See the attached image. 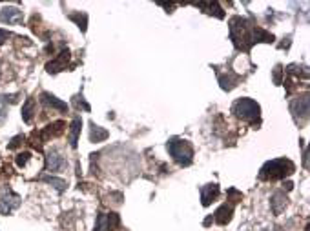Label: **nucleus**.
Listing matches in <instances>:
<instances>
[{
	"label": "nucleus",
	"instance_id": "1",
	"mask_svg": "<svg viewBox=\"0 0 310 231\" xmlns=\"http://www.w3.org/2000/svg\"><path fill=\"white\" fill-rule=\"evenodd\" d=\"M230 38L239 51H248L254 45V24L248 18L234 17L230 20Z\"/></svg>",
	"mask_w": 310,
	"mask_h": 231
},
{
	"label": "nucleus",
	"instance_id": "2",
	"mask_svg": "<svg viewBox=\"0 0 310 231\" xmlns=\"http://www.w3.org/2000/svg\"><path fill=\"white\" fill-rule=\"evenodd\" d=\"M296 171V166L294 162L288 159H276L266 162L261 168L259 171V178L261 180H281V178L288 177L292 173Z\"/></svg>",
	"mask_w": 310,
	"mask_h": 231
},
{
	"label": "nucleus",
	"instance_id": "3",
	"mask_svg": "<svg viewBox=\"0 0 310 231\" xmlns=\"http://www.w3.org/2000/svg\"><path fill=\"white\" fill-rule=\"evenodd\" d=\"M232 113L252 126H257L261 120V108L252 99H237L232 106Z\"/></svg>",
	"mask_w": 310,
	"mask_h": 231
},
{
	"label": "nucleus",
	"instance_id": "4",
	"mask_svg": "<svg viewBox=\"0 0 310 231\" xmlns=\"http://www.w3.org/2000/svg\"><path fill=\"white\" fill-rule=\"evenodd\" d=\"M166 148H168V153L172 155V159L175 160L179 166H184V168H186V166L191 164V160H193V148H191L190 142L184 141V138L173 136V138L168 141Z\"/></svg>",
	"mask_w": 310,
	"mask_h": 231
},
{
	"label": "nucleus",
	"instance_id": "5",
	"mask_svg": "<svg viewBox=\"0 0 310 231\" xmlns=\"http://www.w3.org/2000/svg\"><path fill=\"white\" fill-rule=\"evenodd\" d=\"M290 113L297 124H305L308 120V95L297 97L296 100H292L290 104Z\"/></svg>",
	"mask_w": 310,
	"mask_h": 231
},
{
	"label": "nucleus",
	"instance_id": "6",
	"mask_svg": "<svg viewBox=\"0 0 310 231\" xmlns=\"http://www.w3.org/2000/svg\"><path fill=\"white\" fill-rule=\"evenodd\" d=\"M66 168H68V160L64 159L57 148H51V150L46 153V171L55 173V171H62V169H66Z\"/></svg>",
	"mask_w": 310,
	"mask_h": 231
},
{
	"label": "nucleus",
	"instance_id": "7",
	"mask_svg": "<svg viewBox=\"0 0 310 231\" xmlns=\"http://www.w3.org/2000/svg\"><path fill=\"white\" fill-rule=\"evenodd\" d=\"M64 127H66V124H64L62 120H57V122L48 124V126H46L42 131L36 133V135L41 136V138H38V148L42 150V144H44V142H48L50 138H55V136L62 135Z\"/></svg>",
	"mask_w": 310,
	"mask_h": 231
},
{
	"label": "nucleus",
	"instance_id": "8",
	"mask_svg": "<svg viewBox=\"0 0 310 231\" xmlns=\"http://www.w3.org/2000/svg\"><path fill=\"white\" fill-rule=\"evenodd\" d=\"M20 204H22V199H20L17 193H13V191H6L4 195L0 197V213L9 215Z\"/></svg>",
	"mask_w": 310,
	"mask_h": 231
},
{
	"label": "nucleus",
	"instance_id": "9",
	"mask_svg": "<svg viewBox=\"0 0 310 231\" xmlns=\"http://www.w3.org/2000/svg\"><path fill=\"white\" fill-rule=\"evenodd\" d=\"M121 220H119L117 213H99L95 222V231H113L119 227Z\"/></svg>",
	"mask_w": 310,
	"mask_h": 231
},
{
	"label": "nucleus",
	"instance_id": "10",
	"mask_svg": "<svg viewBox=\"0 0 310 231\" xmlns=\"http://www.w3.org/2000/svg\"><path fill=\"white\" fill-rule=\"evenodd\" d=\"M69 51L68 50H62L59 55H57V59H53L51 62L46 64V71L51 73V75H55V73H59L62 71V69H66V64H68L69 60Z\"/></svg>",
	"mask_w": 310,
	"mask_h": 231
},
{
	"label": "nucleus",
	"instance_id": "11",
	"mask_svg": "<svg viewBox=\"0 0 310 231\" xmlns=\"http://www.w3.org/2000/svg\"><path fill=\"white\" fill-rule=\"evenodd\" d=\"M234 217V204H230V202H226V204H221L219 206V209L214 213V222H217L219 226H226L230 220H232Z\"/></svg>",
	"mask_w": 310,
	"mask_h": 231
},
{
	"label": "nucleus",
	"instance_id": "12",
	"mask_svg": "<svg viewBox=\"0 0 310 231\" xmlns=\"http://www.w3.org/2000/svg\"><path fill=\"white\" fill-rule=\"evenodd\" d=\"M219 186L217 184H206V186L201 188V204L205 206H210L212 202H214L215 199L219 197Z\"/></svg>",
	"mask_w": 310,
	"mask_h": 231
},
{
	"label": "nucleus",
	"instance_id": "13",
	"mask_svg": "<svg viewBox=\"0 0 310 231\" xmlns=\"http://www.w3.org/2000/svg\"><path fill=\"white\" fill-rule=\"evenodd\" d=\"M288 206V199L283 191H274L272 199H270V208H272L274 215H281L285 208Z\"/></svg>",
	"mask_w": 310,
	"mask_h": 231
},
{
	"label": "nucleus",
	"instance_id": "14",
	"mask_svg": "<svg viewBox=\"0 0 310 231\" xmlns=\"http://www.w3.org/2000/svg\"><path fill=\"white\" fill-rule=\"evenodd\" d=\"M0 20L8 24H20L24 20V15L17 8H4L0 11Z\"/></svg>",
	"mask_w": 310,
	"mask_h": 231
},
{
	"label": "nucleus",
	"instance_id": "15",
	"mask_svg": "<svg viewBox=\"0 0 310 231\" xmlns=\"http://www.w3.org/2000/svg\"><path fill=\"white\" fill-rule=\"evenodd\" d=\"M196 8L203 9L205 13L214 15L217 18H224V13L223 9H221V6H219V2H196Z\"/></svg>",
	"mask_w": 310,
	"mask_h": 231
},
{
	"label": "nucleus",
	"instance_id": "16",
	"mask_svg": "<svg viewBox=\"0 0 310 231\" xmlns=\"http://www.w3.org/2000/svg\"><path fill=\"white\" fill-rule=\"evenodd\" d=\"M41 99H42V102H44L46 106H50V108H55V109H59V111H68V104L66 102H62V100H59L57 97H53L51 93H42L41 95Z\"/></svg>",
	"mask_w": 310,
	"mask_h": 231
},
{
	"label": "nucleus",
	"instance_id": "17",
	"mask_svg": "<svg viewBox=\"0 0 310 231\" xmlns=\"http://www.w3.org/2000/svg\"><path fill=\"white\" fill-rule=\"evenodd\" d=\"M237 75H234L232 71H226V75H223V73H219V84H221V89L224 91H232L234 87L237 86Z\"/></svg>",
	"mask_w": 310,
	"mask_h": 231
},
{
	"label": "nucleus",
	"instance_id": "18",
	"mask_svg": "<svg viewBox=\"0 0 310 231\" xmlns=\"http://www.w3.org/2000/svg\"><path fill=\"white\" fill-rule=\"evenodd\" d=\"M274 40H276V36H274L272 33L264 31L263 27H259V26H254V44H257V42L272 44Z\"/></svg>",
	"mask_w": 310,
	"mask_h": 231
},
{
	"label": "nucleus",
	"instance_id": "19",
	"mask_svg": "<svg viewBox=\"0 0 310 231\" xmlns=\"http://www.w3.org/2000/svg\"><path fill=\"white\" fill-rule=\"evenodd\" d=\"M81 126H82V120L79 117L73 118L71 122V129H69V146L73 150L77 148V142H79V135H81Z\"/></svg>",
	"mask_w": 310,
	"mask_h": 231
},
{
	"label": "nucleus",
	"instance_id": "20",
	"mask_svg": "<svg viewBox=\"0 0 310 231\" xmlns=\"http://www.w3.org/2000/svg\"><path fill=\"white\" fill-rule=\"evenodd\" d=\"M38 180H42V182H46V184H51V186L55 188V190L59 191V193H62L66 188H68V182L66 180H62V178H57V177H51V175H42Z\"/></svg>",
	"mask_w": 310,
	"mask_h": 231
},
{
	"label": "nucleus",
	"instance_id": "21",
	"mask_svg": "<svg viewBox=\"0 0 310 231\" xmlns=\"http://www.w3.org/2000/svg\"><path fill=\"white\" fill-rule=\"evenodd\" d=\"M109 136V133L106 129H102L100 126H95V124H91L90 127V141L91 142H102L106 141Z\"/></svg>",
	"mask_w": 310,
	"mask_h": 231
},
{
	"label": "nucleus",
	"instance_id": "22",
	"mask_svg": "<svg viewBox=\"0 0 310 231\" xmlns=\"http://www.w3.org/2000/svg\"><path fill=\"white\" fill-rule=\"evenodd\" d=\"M33 109H35V100L27 99L26 104H24V108H22V120L26 124H29L33 120Z\"/></svg>",
	"mask_w": 310,
	"mask_h": 231
},
{
	"label": "nucleus",
	"instance_id": "23",
	"mask_svg": "<svg viewBox=\"0 0 310 231\" xmlns=\"http://www.w3.org/2000/svg\"><path fill=\"white\" fill-rule=\"evenodd\" d=\"M69 20H73V22L77 24V26L81 27L82 33L86 31V26H88V15L86 13H81V11H77V13H69Z\"/></svg>",
	"mask_w": 310,
	"mask_h": 231
},
{
	"label": "nucleus",
	"instance_id": "24",
	"mask_svg": "<svg viewBox=\"0 0 310 231\" xmlns=\"http://www.w3.org/2000/svg\"><path fill=\"white\" fill-rule=\"evenodd\" d=\"M8 117V95H0V124Z\"/></svg>",
	"mask_w": 310,
	"mask_h": 231
},
{
	"label": "nucleus",
	"instance_id": "25",
	"mask_svg": "<svg viewBox=\"0 0 310 231\" xmlns=\"http://www.w3.org/2000/svg\"><path fill=\"white\" fill-rule=\"evenodd\" d=\"M228 197H230V204H236V202H239V200L243 199V195L239 193L237 190H228Z\"/></svg>",
	"mask_w": 310,
	"mask_h": 231
},
{
	"label": "nucleus",
	"instance_id": "26",
	"mask_svg": "<svg viewBox=\"0 0 310 231\" xmlns=\"http://www.w3.org/2000/svg\"><path fill=\"white\" fill-rule=\"evenodd\" d=\"M31 159V153H20L17 157V166H20V168H24L27 164V160Z\"/></svg>",
	"mask_w": 310,
	"mask_h": 231
},
{
	"label": "nucleus",
	"instance_id": "27",
	"mask_svg": "<svg viewBox=\"0 0 310 231\" xmlns=\"http://www.w3.org/2000/svg\"><path fill=\"white\" fill-rule=\"evenodd\" d=\"M73 104L77 106V108H82L84 111H90V104H86V102L82 100V95L75 97V99H73Z\"/></svg>",
	"mask_w": 310,
	"mask_h": 231
},
{
	"label": "nucleus",
	"instance_id": "28",
	"mask_svg": "<svg viewBox=\"0 0 310 231\" xmlns=\"http://www.w3.org/2000/svg\"><path fill=\"white\" fill-rule=\"evenodd\" d=\"M24 142V135H18V136H15L13 141L9 142L8 144V150H15V148H18V146L22 144Z\"/></svg>",
	"mask_w": 310,
	"mask_h": 231
},
{
	"label": "nucleus",
	"instance_id": "29",
	"mask_svg": "<svg viewBox=\"0 0 310 231\" xmlns=\"http://www.w3.org/2000/svg\"><path fill=\"white\" fill-rule=\"evenodd\" d=\"M285 71V69L281 68V66H276V69H274V84H281V73Z\"/></svg>",
	"mask_w": 310,
	"mask_h": 231
},
{
	"label": "nucleus",
	"instance_id": "30",
	"mask_svg": "<svg viewBox=\"0 0 310 231\" xmlns=\"http://www.w3.org/2000/svg\"><path fill=\"white\" fill-rule=\"evenodd\" d=\"M9 36H11V33H9V31H6V29H0V45L4 44V42L8 40Z\"/></svg>",
	"mask_w": 310,
	"mask_h": 231
},
{
	"label": "nucleus",
	"instance_id": "31",
	"mask_svg": "<svg viewBox=\"0 0 310 231\" xmlns=\"http://www.w3.org/2000/svg\"><path fill=\"white\" fill-rule=\"evenodd\" d=\"M303 168H308V151H306V148H303Z\"/></svg>",
	"mask_w": 310,
	"mask_h": 231
},
{
	"label": "nucleus",
	"instance_id": "32",
	"mask_svg": "<svg viewBox=\"0 0 310 231\" xmlns=\"http://www.w3.org/2000/svg\"><path fill=\"white\" fill-rule=\"evenodd\" d=\"M283 188H285L287 191H290L292 188H294V184H292V182H285V184H283Z\"/></svg>",
	"mask_w": 310,
	"mask_h": 231
}]
</instances>
